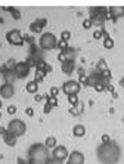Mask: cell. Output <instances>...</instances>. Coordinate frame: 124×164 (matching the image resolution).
I'll list each match as a JSON object with an SVG mask.
<instances>
[{
  "label": "cell",
  "mask_w": 124,
  "mask_h": 164,
  "mask_svg": "<svg viewBox=\"0 0 124 164\" xmlns=\"http://www.w3.org/2000/svg\"><path fill=\"white\" fill-rule=\"evenodd\" d=\"M104 47L105 49H112L114 47V40L111 38V37H106V38H104Z\"/></svg>",
  "instance_id": "cell-23"
},
{
  "label": "cell",
  "mask_w": 124,
  "mask_h": 164,
  "mask_svg": "<svg viewBox=\"0 0 124 164\" xmlns=\"http://www.w3.org/2000/svg\"><path fill=\"white\" fill-rule=\"evenodd\" d=\"M9 12L12 14V17H14L15 19H19V18H21V14L18 12L17 9H15V8H9Z\"/></svg>",
  "instance_id": "cell-29"
},
{
  "label": "cell",
  "mask_w": 124,
  "mask_h": 164,
  "mask_svg": "<svg viewBox=\"0 0 124 164\" xmlns=\"http://www.w3.org/2000/svg\"><path fill=\"white\" fill-rule=\"evenodd\" d=\"M112 98H118V93L117 92H112Z\"/></svg>",
  "instance_id": "cell-44"
},
{
  "label": "cell",
  "mask_w": 124,
  "mask_h": 164,
  "mask_svg": "<svg viewBox=\"0 0 124 164\" xmlns=\"http://www.w3.org/2000/svg\"><path fill=\"white\" fill-rule=\"evenodd\" d=\"M14 71L17 74V78H24L30 74V67H28L27 62H18Z\"/></svg>",
  "instance_id": "cell-8"
},
{
  "label": "cell",
  "mask_w": 124,
  "mask_h": 164,
  "mask_svg": "<svg viewBox=\"0 0 124 164\" xmlns=\"http://www.w3.org/2000/svg\"><path fill=\"white\" fill-rule=\"evenodd\" d=\"M120 83H121V86H123V87H124V77H123V78H121V81H120Z\"/></svg>",
  "instance_id": "cell-45"
},
{
  "label": "cell",
  "mask_w": 124,
  "mask_h": 164,
  "mask_svg": "<svg viewBox=\"0 0 124 164\" xmlns=\"http://www.w3.org/2000/svg\"><path fill=\"white\" fill-rule=\"evenodd\" d=\"M44 77H46V73H44V71H41V70H35V77H34L35 83L43 81V80H44Z\"/></svg>",
  "instance_id": "cell-22"
},
{
  "label": "cell",
  "mask_w": 124,
  "mask_h": 164,
  "mask_svg": "<svg viewBox=\"0 0 124 164\" xmlns=\"http://www.w3.org/2000/svg\"><path fill=\"white\" fill-rule=\"evenodd\" d=\"M11 135H14L15 138L18 136H22L24 133H25V130H27V126H25V123L22 121V120H19V118H14V120H11L9 121V124H8V129H6Z\"/></svg>",
  "instance_id": "cell-3"
},
{
  "label": "cell",
  "mask_w": 124,
  "mask_h": 164,
  "mask_svg": "<svg viewBox=\"0 0 124 164\" xmlns=\"http://www.w3.org/2000/svg\"><path fill=\"white\" fill-rule=\"evenodd\" d=\"M24 41H28V43H30L31 46L34 44V38H33L31 36H24Z\"/></svg>",
  "instance_id": "cell-37"
},
{
  "label": "cell",
  "mask_w": 124,
  "mask_h": 164,
  "mask_svg": "<svg viewBox=\"0 0 124 164\" xmlns=\"http://www.w3.org/2000/svg\"><path fill=\"white\" fill-rule=\"evenodd\" d=\"M18 164H33V163H30V161H25V160H22V158H18Z\"/></svg>",
  "instance_id": "cell-42"
},
{
  "label": "cell",
  "mask_w": 124,
  "mask_h": 164,
  "mask_svg": "<svg viewBox=\"0 0 124 164\" xmlns=\"http://www.w3.org/2000/svg\"><path fill=\"white\" fill-rule=\"evenodd\" d=\"M58 93H59V87H55V86H53L52 89H50V92H49V95H50V96H55V98L58 96Z\"/></svg>",
  "instance_id": "cell-34"
},
{
  "label": "cell",
  "mask_w": 124,
  "mask_h": 164,
  "mask_svg": "<svg viewBox=\"0 0 124 164\" xmlns=\"http://www.w3.org/2000/svg\"><path fill=\"white\" fill-rule=\"evenodd\" d=\"M74 56H75V50L74 49H71V47H67L65 50H62L59 56H58V59L64 64L65 61H74Z\"/></svg>",
  "instance_id": "cell-12"
},
{
  "label": "cell",
  "mask_w": 124,
  "mask_h": 164,
  "mask_svg": "<svg viewBox=\"0 0 124 164\" xmlns=\"http://www.w3.org/2000/svg\"><path fill=\"white\" fill-rule=\"evenodd\" d=\"M70 38H71V33H70V31H62V33H61V40L68 41Z\"/></svg>",
  "instance_id": "cell-28"
},
{
  "label": "cell",
  "mask_w": 124,
  "mask_h": 164,
  "mask_svg": "<svg viewBox=\"0 0 124 164\" xmlns=\"http://www.w3.org/2000/svg\"><path fill=\"white\" fill-rule=\"evenodd\" d=\"M25 114L30 115V117H33V115H34V109L33 108H25Z\"/></svg>",
  "instance_id": "cell-40"
},
{
  "label": "cell",
  "mask_w": 124,
  "mask_h": 164,
  "mask_svg": "<svg viewBox=\"0 0 124 164\" xmlns=\"http://www.w3.org/2000/svg\"><path fill=\"white\" fill-rule=\"evenodd\" d=\"M96 70H98V73H104L105 70H108V65H106L105 59H99V61H98V64H96Z\"/></svg>",
  "instance_id": "cell-19"
},
{
  "label": "cell",
  "mask_w": 124,
  "mask_h": 164,
  "mask_svg": "<svg viewBox=\"0 0 124 164\" xmlns=\"http://www.w3.org/2000/svg\"><path fill=\"white\" fill-rule=\"evenodd\" d=\"M108 142H111L109 135H102V144H108Z\"/></svg>",
  "instance_id": "cell-38"
},
{
  "label": "cell",
  "mask_w": 124,
  "mask_h": 164,
  "mask_svg": "<svg viewBox=\"0 0 124 164\" xmlns=\"http://www.w3.org/2000/svg\"><path fill=\"white\" fill-rule=\"evenodd\" d=\"M108 12H109V15H111V19L115 22L118 18L124 17V6H112V8L108 9Z\"/></svg>",
  "instance_id": "cell-11"
},
{
  "label": "cell",
  "mask_w": 124,
  "mask_h": 164,
  "mask_svg": "<svg viewBox=\"0 0 124 164\" xmlns=\"http://www.w3.org/2000/svg\"><path fill=\"white\" fill-rule=\"evenodd\" d=\"M44 164H64V161H61V160H56V158H53V157H50L47 161Z\"/></svg>",
  "instance_id": "cell-32"
},
{
  "label": "cell",
  "mask_w": 124,
  "mask_h": 164,
  "mask_svg": "<svg viewBox=\"0 0 124 164\" xmlns=\"http://www.w3.org/2000/svg\"><path fill=\"white\" fill-rule=\"evenodd\" d=\"M6 40H8V43H11L14 46L24 44V36H22V33L19 30H11V31H8L6 33Z\"/></svg>",
  "instance_id": "cell-6"
},
{
  "label": "cell",
  "mask_w": 124,
  "mask_h": 164,
  "mask_svg": "<svg viewBox=\"0 0 124 164\" xmlns=\"http://www.w3.org/2000/svg\"><path fill=\"white\" fill-rule=\"evenodd\" d=\"M56 47H58V49L62 52V50H65V49H67V47H70V46H68V41L59 40V41H58V44H56Z\"/></svg>",
  "instance_id": "cell-26"
},
{
  "label": "cell",
  "mask_w": 124,
  "mask_h": 164,
  "mask_svg": "<svg viewBox=\"0 0 124 164\" xmlns=\"http://www.w3.org/2000/svg\"><path fill=\"white\" fill-rule=\"evenodd\" d=\"M3 139H5V144L9 145V146H14L15 144H17V138H15L14 135H11L8 130L3 133Z\"/></svg>",
  "instance_id": "cell-15"
},
{
  "label": "cell",
  "mask_w": 124,
  "mask_h": 164,
  "mask_svg": "<svg viewBox=\"0 0 124 164\" xmlns=\"http://www.w3.org/2000/svg\"><path fill=\"white\" fill-rule=\"evenodd\" d=\"M0 24H3V18H0Z\"/></svg>",
  "instance_id": "cell-46"
},
{
  "label": "cell",
  "mask_w": 124,
  "mask_h": 164,
  "mask_svg": "<svg viewBox=\"0 0 124 164\" xmlns=\"http://www.w3.org/2000/svg\"><path fill=\"white\" fill-rule=\"evenodd\" d=\"M5 132H6V129H3V127H2V126H0V135H3Z\"/></svg>",
  "instance_id": "cell-43"
},
{
  "label": "cell",
  "mask_w": 124,
  "mask_h": 164,
  "mask_svg": "<svg viewBox=\"0 0 124 164\" xmlns=\"http://www.w3.org/2000/svg\"><path fill=\"white\" fill-rule=\"evenodd\" d=\"M83 112V104H77L75 107H71V109H70V114H72V115H80Z\"/></svg>",
  "instance_id": "cell-20"
},
{
  "label": "cell",
  "mask_w": 124,
  "mask_h": 164,
  "mask_svg": "<svg viewBox=\"0 0 124 164\" xmlns=\"http://www.w3.org/2000/svg\"><path fill=\"white\" fill-rule=\"evenodd\" d=\"M46 24H47V19L40 18V19H37V21H34V22L30 25V30H31L33 33H35V34H38V33L43 31V27H46Z\"/></svg>",
  "instance_id": "cell-13"
},
{
  "label": "cell",
  "mask_w": 124,
  "mask_h": 164,
  "mask_svg": "<svg viewBox=\"0 0 124 164\" xmlns=\"http://www.w3.org/2000/svg\"><path fill=\"white\" fill-rule=\"evenodd\" d=\"M67 164H84V154L80 151H72L68 155V163Z\"/></svg>",
  "instance_id": "cell-9"
},
{
  "label": "cell",
  "mask_w": 124,
  "mask_h": 164,
  "mask_svg": "<svg viewBox=\"0 0 124 164\" xmlns=\"http://www.w3.org/2000/svg\"><path fill=\"white\" fill-rule=\"evenodd\" d=\"M72 135H74L75 138H83V136L86 135V127H84L83 124L74 126V129H72Z\"/></svg>",
  "instance_id": "cell-16"
},
{
  "label": "cell",
  "mask_w": 124,
  "mask_h": 164,
  "mask_svg": "<svg viewBox=\"0 0 124 164\" xmlns=\"http://www.w3.org/2000/svg\"><path fill=\"white\" fill-rule=\"evenodd\" d=\"M14 93H15L14 84H11V83H5V84L0 86V96H2V98L9 99V98L14 96Z\"/></svg>",
  "instance_id": "cell-10"
},
{
  "label": "cell",
  "mask_w": 124,
  "mask_h": 164,
  "mask_svg": "<svg viewBox=\"0 0 124 164\" xmlns=\"http://www.w3.org/2000/svg\"><path fill=\"white\" fill-rule=\"evenodd\" d=\"M46 102H47L52 108L53 107H58V98H55V96H50V95L46 96Z\"/></svg>",
  "instance_id": "cell-24"
},
{
  "label": "cell",
  "mask_w": 124,
  "mask_h": 164,
  "mask_svg": "<svg viewBox=\"0 0 124 164\" xmlns=\"http://www.w3.org/2000/svg\"><path fill=\"white\" fill-rule=\"evenodd\" d=\"M80 90H81V84L78 81H75V80H68V81H65L62 84V92L67 96H70V95H78Z\"/></svg>",
  "instance_id": "cell-5"
},
{
  "label": "cell",
  "mask_w": 124,
  "mask_h": 164,
  "mask_svg": "<svg viewBox=\"0 0 124 164\" xmlns=\"http://www.w3.org/2000/svg\"><path fill=\"white\" fill-rule=\"evenodd\" d=\"M120 146L112 141L98 148V160L104 164H115L120 158Z\"/></svg>",
  "instance_id": "cell-1"
},
{
  "label": "cell",
  "mask_w": 124,
  "mask_h": 164,
  "mask_svg": "<svg viewBox=\"0 0 124 164\" xmlns=\"http://www.w3.org/2000/svg\"><path fill=\"white\" fill-rule=\"evenodd\" d=\"M25 89H27V92H28V93H33V95H35V93H37V90H38V83H35L34 80H33V81H28V83H27V86H25Z\"/></svg>",
  "instance_id": "cell-17"
},
{
  "label": "cell",
  "mask_w": 124,
  "mask_h": 164,
  "mask_svg": "<svg viewBox=\"0 0 124 164\" xmlns=\"http://www.w3.org/2000/svg\"><path fill=\"white\" fill-rule=\"evenodd\" d=\"M56 44H58V40L52 33H44L40 37V47L43 50H52L56 47Z\"/></svg>",
  "instance_id": "cell-4"
},
{
  "label": "cell",
  "mask_w": 124,
  "mask_h": 164,
  "mask_svg": "<svg viewBox=\"0 0 124 164\" xmlns=\"http://www.w3.org/2000/svg\"><path fill=\"white\" fill-rule=\"evenodd\" d=\"M15 112H17V107H15V105H9V107H8V114L14 115Z\"/></svg>",
  "instance_id": "cell-35"
},
{
  "label": "cell",
  "mask_w": 124,
  "mask_h": 164,
  "mask_svg": "<svg viewBox=\"0 0 124 164\" xmlns=\"http://www.w3.org/2000/svg\"><path fill=\"white\" fill-rule=\"evenodd\" d=\"M49 148L43 144H34L28 149V160L33 164H44L50 157H49Z\"/></svg>",
  "instance_id": "cell-2"
},
{
  "label": "cell",
  "mask_w": 124,
  "mask_h": 164,
  "mask_svg": "<svg viewBox=\"0 0 124 164\" xmlns=\"http://www.w3.org/2000/svg\"><path fill=\"white\" fill-rule=\"evenodd\" d=\"M92 25H93V22H92V19H90V18H87V19H84V21H83V28L89 30Z\"/></svg>",
  "instance_id": "cell-30"
},
{
  "label": "cell",
  "mask_w": 124,
  "mask_h": 164,
  "mask_svg": "<svg viewBox=\"0 0 124 164\" xmlns=\"http://www.w3.org/2000/svg\"><path fill=\"white\" fill-rule=\"evenodd\" d=\"M78 83H80L81 86H87V75H86V74H84V75H80Z\"/></svg>",
  "instance_id": "cell-31"
},
{
  "label": "cell",
  "mask_w": 124,
  "mask_h": 164,
  "mask_svg": "<svg viewBox=\"0 0 124 164\" xmlns=\"http://www.w3.org/2000/svg\"><path fill=\"white\" fill-rule=\"evenodd\" d=\"M44 98H46V96H43V95H38V93H35V95H34V101H35V102H41Z\"/></svg>",
  "instance_id": "cell-36"
},
{
  "label": "cell",
  "mask_w": 124,
  "mask_h": 164,
  "mask_svg": "<svg viewBox=\"0 0 124 164\" xmlns=\"http://www.w3.org/2000/svg\"><path fill=\"white\" fill-rule=\"evenodd\" d=\"M44 145L47 146V148H49V149H50V148H55V146L58 145V141H56V138H55V136H49V138H46V142H44Z\"/></svg>",
  "instance_id": "cell-18"
},
{
  "label": "cell",
  "mask_w": 124,
  "mask_h": 164,
  "mask_svg": "<svg viewBox=\"0 0 124 164\" xmlns=\"http://www.w3.org/2000/svg\"><path fill=\"white\" fill-rule=\"evenodd\" d=\"M104 34H105V30H104V28H102V30H96V31L93 33V38H95V40H99V38L104 37Z\"/></svg>",
  "instance_id": "cell-27"
},
{
  "label": "cell",
  "mask_w": 124,
  "mask_h": 164,
  "mask_svg": "<svg viewBox=\"0 0 124 164\" xmlns=\"http://www.w3.org/2000/svg\"><path fill=\"white\" fill-rule=\"evenodd\" d=\"M68 102H70L71 107H75L80 101H78V95H70L68 96Z\"/></svg>",
  "instance_id": "cell-25"
},
{
  "label": "cell",
  "mask_w": 124,
  "mask_h": 164,
  "mask_svg": "<svg viewBox=\"0 0 124 164\" xmlns=\"http://www.w3.org/2000/svg\"><path fill=\"white\" fill-rule=\"evenodd\" d=\"M50 109H52V107L46 102V105H44V108H43V112H44V114H49V112H50Z\"/></svg>",
  "instance_id": "cell-39"
},
{
  "label": "cell",
  "mask_w": 124,
  "mask_h": 164,
  "mask_svg": "<svg viewBox=\"0 0 124 164\" xmlns=\"http://www.w3.org/2000/svg\"><path fill=\"white\" fill-rule=\"evenodd\" d=\"M0 108H2V101H0Z\"/></svg>",
  "instance_id": "cell-47"
},
{
  "label": "cell",
  "mask_w": 124,
  "mask_h": 164,
  "mask_svg": "<svg viewBox=\"0 0 124 164\" xmlns=\"http://www.w3.org/2000/svg\"><path fill=\"white\" fill-rule=\"evenodd\" d=\"M3 77H5L6 83H11L12 84V81L17 78V74H15V71H6V73L3 74Z\"/></svg>",
  "instance_id": "cell-21"
},
{
  "label": "cell",
  "mask_w": 124,
  "mask_h": 164,
  "mask_svg": "<svg viewBox=\"0 0 124 164\" xmlns=\"http://www.w3.org/2000/svg\"><path fill=\"white\" fill-rule=\"evenodd\" d=\"M0 118H2V114H0Z\"/></svg>",
  "instance_id": "cell-48"
},
{
  "label": "cell",
  "mask_w": 124,
  "mask_h": 164,
  "mask_svg": "<svg viewBox=\"0 0 124 164\" xmlns=\"http://www.w3.org/2000/svg\"><path fill=\"white\" fill-rule=\"evenodd\" d=\"M52 157L53 158H56V160L64 161V160L68 158V149H67L64 145H56L52 151Z\"/></svg>",
  "instance_id": "cell-7"
},
{
  "label": "cell",
  "mask_w": 124,
  "mask_h": 164,
  "mask_svg": "<svg viewBox=\"0 0 124 164\" xmlns=\"http://www.w3.org/2000/svg\"><path fill=\"white\" fill-rule=\"evenodd\" d=\"M52 71V67L49 65V64H46V67H44V73L47 74V73H50Z\"/></svg>",
  "instance_id": "cell-41"
},
{
  "label": "cell",
  "mask_w": 124,
  "mask_h": 164,
  "mask_svg": "<svg viewBox=\"0 0 124 164\" xmlns=\"http://www.w3.org/2000/svg\"><path fill=\"white\" fill-rule=\"evenodd\" d=\"M93 87H95V90L96 92H104L105 90V84H104V83H98V84H95Z\"/></svg>",
  "instance_id": "cell-33"
},
{
  "label": "cell",
  "mask_w": 124,
  "mask_h": 164,
  "mask_svg": "<svg viewBox=\"0 0 124 164\" xmlns=\"http://www.w3.org/2000/svg\"><path fill=\"white\" fill-rule=\"evenodd\" d=\"M62 73L65 74H72L74 73V70H75V62L74 61H65L64 64H62Z\"/></svg>",
  "instance_id": "cell-14"
}]
</instances>
